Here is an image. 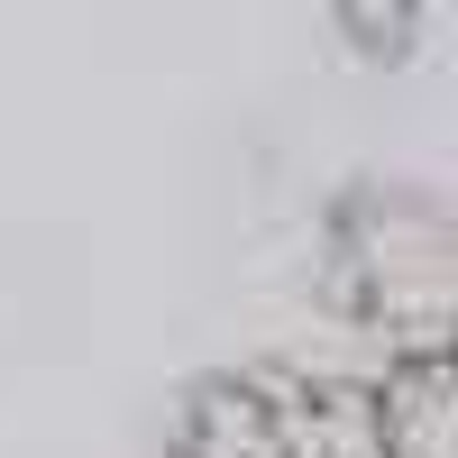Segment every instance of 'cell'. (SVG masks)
<instances>
[{"mask_svg":"<svg viewBox=\"0 0 458 458\" xmlns=\"http://www.w3.org/2000/svg\"><path fill=\"white\" fill-rule=\"evenodd\" d=\"M321 302L394 358H449V202L412 174L349 183L321 220Z\"/></svg>","mask_w":458,"mask_h":458,"instance_id":"obj_1","label":"cell"},{"mask_svg":"<svg viewBox=\"0 0 458 458\" xmlns=\"http://www.w3.org/2000/svg\"><path fill=\"white\" fill-rule=\"evenodd\" d=\"M165 458H386L376 376L330 367H220L183 386Z\"/></svg>","mask_w":458,"mask_h":458,"instance_id":"obj_2","label":"cell"}]
</instances>
